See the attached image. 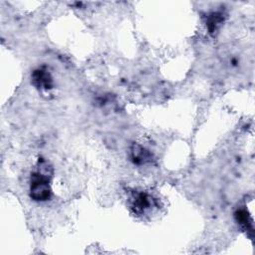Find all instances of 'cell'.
Segmentation results:
<instances>
[{"mask_svg": "<svg viewBox=\"0 0 255 255\" xmlns=\"http://www.w3.org/2000/svg\"><path fill=\"white\" fill-rule=\"evenodd\" d=\"M31 197L36 201H44L51 196L50 176L48 173H43L42 168L32 174L30 185Z\"/></svg>", "mask_w": 255, "mask_h": 255, "instance_id": "1", "label": "cell"}, {"mask_svg": "<svg viewBox=\"0 0 255 255\" xmlns=\"http://www.w3.org/2000/svg\"><path fill=\"white\" fill-rule=\"evenodd\" d=\"M153 205H154L153 197L146 192L137 193L132 199V208L137 214L145 213Z\"/></svg>", "mask_w": 255, "mask_h": 255, "instance_id": "2", "label": "cell"}, {"mask_svg": "<svg viewBox=\"0 0 255 255\" xmlns=\"http://www.w3.org/2000/svg\"><path fill=\"white\" fill-rule=\"evenodd\" d=\"M32 81L37 88L47 90V89H50L52 86V78L50 77L47 71H44L42 69L37 70L33 73Z\"/></svg>", "mask_w": 255, "mask_h": 255, "instance_id": "3", "label": "cell"}, {"mask_svg": "<svg viewBox=\"0 0 255 255\" xmlns=\"http://www.w3.org/2000/svg\"><path fill=\"white\" fill-rule=\"evenodd\" d=\"M235 218L238 224L245 230L252 232V220L249 218V215L247 214L246 210L244 209H238L235 212Z\"/></svg>", "mask_w": 255, "mask_h": 255, "instance_id": "4", "label": "cell"}, {"mask_svg": "<svg viewBox=\"0 0 255 255\" xmlns=\"http://www.w3.org/2000/svg\"><path fill=\"white\" fill-rule=\"evenodd\" d=\"M132 155H133V160L137 164H143L151 159V155L149 152H147L145 149H143L140 146H135L132 150Z\"/></svg>", "mask_w": 255, "mask_h": 255, "instance_id": "5", "label": "cell"}]
</instances>
